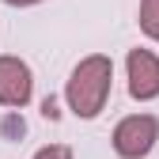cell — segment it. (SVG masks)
<instances>
[{"instance_id":"cell-1","label":"cell","mask_w":159,"mask_h":159,"mask_svg":"<svg viewBox=\"0 0 159 159\" xmlns=\"http://www.w3.org/2000/svg\"><path fill=\"white\" fill-rule=\"evenodd\" d=\"M110 87H114V61L106 53H87L80 61L65 84V102L76 117H98L106 110V98H110Z\"/></svg>"},{"instance_id":"cell-2","label":"cell","mask_w":159,"mask_h":159,"mask_svg":"<svg viewBox=\"0 0 159 159\" xmlns=\"http://www.w3.org/2000/svg\"><path fill=\"white\" fill-rule=\"evenodd\" d=\"M159 140V117L155 114H129L114 125L110 144L121 159H144Z\"/></svg>"},{"instance_id":"cell-3","label":"cell","mask_w":159,"mask_h":159,"mask_svg":"<svg viewBox=\"0 0 159 159\" xmlns=\"http://www.w3.org/2000/svg\"><path fill=\"white\" fill-rule=\"evenodd\" d=\"M34 95V72L23 57L0 53V106L8 110H23Z\"/></svg>"},{"instance_id":"cell-4","label":"cell","mask_w":159,"mask_h":159,"mask_svg":"<svg viewBox=\"0 0 159 159\" xmlns=\"http://www.w3.org/2000/svg\"><path fill=\"white\" fill-rule=\"evenodd\" d=\"M125 72H129V95L136 102H152L159 98V57L152 49H129L125 57Z\"/></svg>"},{"instance_id":"cell-5","label":"cell","mask_w":159,"mask_h":159,"mask_svg":"<svg viewBox=\"0 0 159 159\" xmlns=\"http://www.w3.org/2000/svg\"><path fill=\"white\" fill-rule=\"evenodd\" d=\"M136 23L140 30L159 46V0H140V11H136Z\"/></svg>"},{"instance_id":"cell-6","label":"cell","mask_w":159,"mask_h":159,"mask_svg":"<svg viewBox=\"0 0 159 159\" xmlns=\"http://www.w3.org/2000/svg\"><path fill=\"white\" fill-rule=\"evenodd\" d=\"M30 159H76L68 144H46V148H38Z\"/></svg>"},{"instance_id":"cell-7","label":"cell","mask_w":159,"mask_h":159,"mask_svg":"<svg viewBox=\"0 0 159 159\" xmlns=\"http://www.w3.org/2000/svg\"><path fill=\"white\" fill-rule=\"evenodd\" d=\"M8 8H34V4H42V0H4Z\"/></svg>"}]
</instances>
